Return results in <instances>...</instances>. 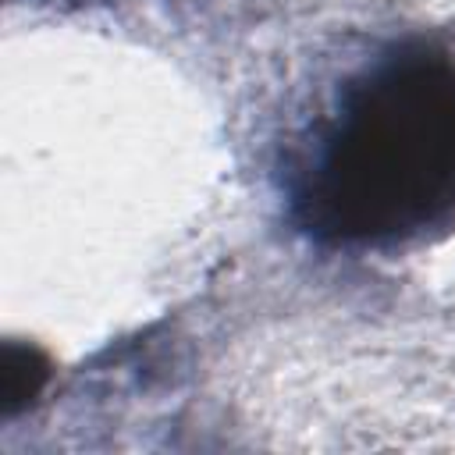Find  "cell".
Segmentation results:
<instances>
[{
    "label": "cell",
    "instance_id": "1",
    "mask_svg": "<svg viewBox=\"0 0 455 455\" xmlns=\"http://www.w3.org/2000/svg\"><path fill=\"white\" fill-rule=\"evenodd\" d=\"M288 224L331 252H395L455 228V53L380 43L341 71L277 156Z\"/></svg>",
    "mask_w": 455,
    "mask_h": 455
}]
</instances>
